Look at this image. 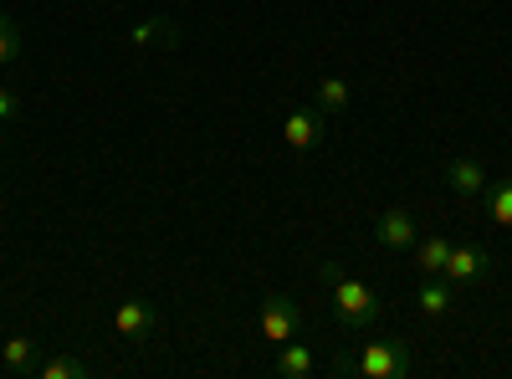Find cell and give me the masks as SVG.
<instances>
[{"mask_svg":"<svg viewBox=\"0 0 512 379\" xmlns=\"http://www.w3.org/2000/svg\"><path fill=\"white\" fill-rule=\"evenodd\" d=\"M333 374H364V379H410L415 374V349L405 339H374L359 349V359H338Z\"/></svg>","mask_w":512,"mask_h":379,"instance_id":"cell-1","label":"cell"},{"mask_svg":"<svg viewBox=\"0 0 512 379\" xmlns=\"http://www.w3.org/2000/svg\"><path fill=\"white\" fill-rule=\"evenodd\" d=\"M333 287V318L344 323V328H354V333H364L369 323H379V292L369 287V282H359V277H338V282H328Z\"/></svg>","mask_w":512,"mask_h":379,"instance_id":"cell-2","label":"cell"},{"mask_svg":"<svg viewBox=\"0 0 512 379\" xmlns=\"http://www.w3.org/2000/svg\"><path fill=\"white\" fill-rule=\"evenodd\" d=\"M256 328H262V339L267 344H287V339H297V328H303V313H297V303L292 298H282V292H272V298L262 303V318H256Z\"/></svg>","mask_w":512,"mask_h":379,"instance_id":"cell-3","label":"cell"},{"mask_svg":"<svg viewBox=\"0 0 512 379\" xmlns=\"http://www.w3.org/2000/svg\"><path fill=\"white\" fill-rule=\"evenodd\" d=\"M441 277H446L456 292H461V287H477V282L492 277V257H487L482 246H451V257H446Z\"/></svg>","mask_w":512,"mask_h":379,"instance_id":"cell-4","label":"cell"},{"mask_svg":"<svg viewBox=\"0 0 512 379\" xmlns=\"http://www.w3.org/2000/svg\"><path fill=\"white\" fill-rule=\"evenodd\" d=\"M113 328H118V339H128V344H144L149 333L159 328V313H154V303H144V298H128V303H118Z\"/></svg>","mask_w":512,"mask_h":379,"instance_id":"cell-5","label":"cell"},{"mask_svg":"<svg viewBox=\"0 0 512 379\" xmlns=\"http://www.w3.org/2000/svg\"><path fill=\"white\" fill-rule=\"evenodd\" d=\"M282 139H287L297 154H308V149H318V144L328 139V123H323L318 108H297V113H287V123H282Z\"/></svg>","mask_w":512,"mask_h":379,"instance_id":"cell-6","label":"cell"},{"mask_svg":"<svg viewBox=\"0 0 512 379\" xmlns=\"http://www.w3.org/2000/svg\"><path fill=\"white\" fill-rule=\"evenodd\" d=\"M374 241L390 246V251L415 246V221H410V210H384V216L374 221Z\"/></svg>","mask_w":512,"mask_h":379,"instance_id":"cell-7","label":"cell"},{"mask_svg":"<svg viewBox=\"0 0 512 379\" xmlns=\"http://www.w3.org/2000/svg\"><path fill=\"white\" fill-rule=\"evenodd\" d=\"M446 185L456 190V195H482L487 190V170L477 159H451L446 164Z\"/></svg>","mask_w":512,"mask_h":379,"instance_id":"cell-8","label":"cell"},{"mask_svg":"<svg viewBox=\"0 0 512 379\" xmlns=\"http://www.w3.org/2000/svg\"><path fill=\"white\" fill-rule=\"evenodd\" d=\"M415 303H420V313H425V318H441V313H451V303H456V287H451L446 277H425Z\"/></svg>","mask_w":512,"mask_h":379,"instance_id":"cell-9","label":"cell"},{"mask_svg":"<svg viewBox=\"0 0 512 379\" xmlns=\"http://www.w3.org/2000/svg\"><path fill=\"white\" fill-rule=\"evenodd\" d=\"M272 369H277L282 379H308V374L318 369V359H313V349H308V344H292V339H287Z\"/></svg>","mask_w":512,"mask_h":379,"instance_id":"cell-10","label":"cell"},{"mask_svg":"<svg viewBox=\"0 0 512 379\" xmlns=\"http://www.w3.org/2000/svg\"><path fill=\"white\" fill-rule=\"evenodd\" d=\"M446 257H451V241H446V236H425V241H420V251H415L420 277H441Z\"/></svg>","mask_w":512,"mask_h":379,"instance_id":"cell-11","label":"cell"},{"mask_svg":"<svg viewBox=\"0 0 512 379\" xmlns=\"http://www.w3.org/2000/svg\"><path fill=\"white\" fill-rule=\"evenodd\" d=\"M313 98H318V113H344L349 108V82L344 77H323L313 88Z\"/></svg>","mask_w":512,"mask_h":379,"instance_id":"cell-12","label":"cell"},{"mask_svg":"<svg viewBox=\"0 0 512 379\" xmlns=\"http://www.w3.org/2000/svg\"><path fill=\"white\" fill-rule=\"evenodd\" d=\"M36 374H41V379H88L93 364H88V359H72V354H52Z\"/></svg>","mask_w":512,"mask_h":379,"instance_id":"cell-13","label":"cell"},{"mask_svg":"<svg viewBox=\"0 0 512 379\" xmlns=\"http://www.w3.org/2000/svg\"><path fill=\"white\" fill-rule=\"evenodd\" d=\"M487 216L497 226H512V180H502V185L487 190Z\"/></svg>","mask_w":512,"mask_h":379,"instance_id":"cell-14","label":"cell"},{"mask_svg":"<svg viewBox=\"0 0 512 379\" xmlns=\"http://www.w3.org/2000/svg\"><path fill=\"white\" fill-rule=\"evenodd\" d=\"M31 354H36V344H31V339H11L6 349H0V359H6V369H11V374H31Z\"/></svg>","mask_w":512,"mask_h":379,"instance_id":"cell-15","label":"cell"},{"mask_svg":"<svg viewBox=\"0 0 512 379\" xmlns=\"http://www.w3.org/2000/svg\"><path fill=\"white\" fill-rule=\"evenodd\" d=\"M16 57H21V26L0 16V62H16Z\"/></svg>","mask_w":512,"mask_h":379,"instance_id":"cell-16","label":"cell"},{"mask_svg":"<svg viewBox=\"0 0 512 379\" xmlns=\"http://www.w3.org/2000/svg\"><path fill=\"white\" fill-rule=\"evenodd\" d=\"M154 36H164V21H144V26L128 31V41H134V47H144V41H154Z\"/></svg>","mask_w":512,"mask_h":379,"instance_id":"cell-17","label":"cell"},{"mask_svg":"<svg viewBox=\"0 0 512 379\" xmlns=\"http://www.w3.org/2000/svg\"><path fill=\"white\" fill-rule=\"evenodd\" d=\"M16 108H21V98L11 88H0V118H16Z\"/></svg>","mask_w":512,"mask_h":379,"instance_id":"cell-18","label":"cell"},{"mask_svg":"<svg viewBox=\"0 0 512 379\" xmlns=\"http://www.w3.org/2000/svg\"><path fill=\"white\" fill-rule=\"evenodd\" d=\"M0 144H6V118H0Z\"/></svg>","mask_w":512,"mask_h":379,"instance_id":"cell-19","label":"cell"}]
</instances>
